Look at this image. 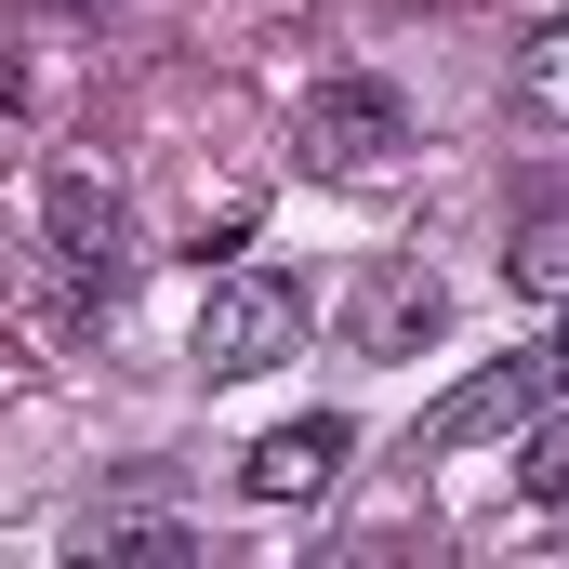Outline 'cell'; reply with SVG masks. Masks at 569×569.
<instances>
[{"label":"cell","mask_w":569,"mask_h":569,"mask_svg":"<svg viewBox=\"0 0 569 569\" xmlns=\"http://www.w3.org/2000/svg\"><path fill=\"white\" fill-rule=\"evenodd\" d=\"M40 239H53V266H67L80 291L133 279V212H120L107 172H40Z\"/></svg>","instance_id":"obj_3"},{"label":"cell","mask_w":569,"mask_h":569,"mask_svg":"<svg viewBox=\"0 0 569 569\" xmlns=\"http://www.w3.org/2000/svg\"><path fill=\"white\" fill-rule=\"evenodd\" d=\"M291 345H305V279H279V266H239V279H212V305H199V371H212V385H239V371H279Z\"/></svg>","instance_id":"obj_1"},{"label":"cell","mask_w":569,"mask_h":569,"mask_svg":"<svg viewBox=\"0 0 569 569\" xmlns=\"http://www.w3.org/2000/svg\"><path fill=\"white\" fill-rule=\"evenodd\" d=\"M93 569H186V530H120Z\"/></svg>","instance_id":"obj_9"},{"label":"cell","mask_w":569,"mask_h":569,"mask_svg":"<svg viewBox=\"0 0 569 569\" xmlns=\"http://www.w3.org/2000/svg\"><path fill=\"white\" fill-rule=\"evenodd\" d=\"M291 146H305V172H371V159L411 146V107H398L385 80H318L305 120H291Z\"/></svg>","instance_id":"obj_4"},{"label":"cell","mask_w":569,"mask_h":569,"mask_svg":"<svg viewBox=\"0 0 569 569\" xmlns=\"http://www.w3.org/2000/svg\"><path fill=\"white\" fill-rule=\"evenodd\" d=\"M345 450H358V425L345 411H305V425H279V437H252V503H318L331 477H345Z\"/></svg>","instance_id":"obj_6"},{"label":"cell","mask_w":569,"mask_h":569,"mask_svg":"<svg viewBox=\"0 0 569 569\" xmlns=\"http://www.w3.org/2000/svg\"><path fill=\"white\" fill-rule=\"evenodd\" d=\"M437 318H450L437 266H371V279L345 291V345H358V358H425Z\"/></svg>","instance_id":"obj_5"},{"label":"cell","mask_w":569,"mask_h":569,"mask_svg":"<svg viewBox=\"0 0 569 569\" xmlns=\"http://www.w3.org/2000/svg\"><path fill=\"white\" fill-rule=\"evenodd\" d=\"M517 477H530L543 503H569V411H543V425H530V450H517Z\"/></svg>","instance_id":"obj_8"},{"label":"cell","mask_w":569,"mask_h":569,"mask_svg":"<svg viewBox=\"0 0 569 569\" xmlns=\"http://www.w3.org/2000/svg\"><path fill=\"white\" fill-rule=\"evenodd\" d=\"M557 398H569V358H557V345H530V358H490L477 385H450V398L425 411V450H477V437H503V425H543Z\"/></svg>","instance_id":"obj_2"},{"label":"cell","mask_w":569,"mask_h":569,"mask_svg":"<svg viewBox=\"0 0 569 569\" xmlns=\"http://www.w3.org/2000/svg\"><path fill=\"white\" fill-rule=\"evenodd\" d=\"M517 107L569 133V27H530V40H517Z\"/></svg>","instance_id":"obj_7"}]
</instances>
